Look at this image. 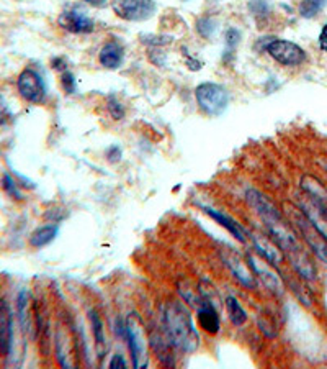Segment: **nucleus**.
<instances>
[{
	"label": "nucleus",
	"mask_w": 327,
	"mask_h": 369,
	"mask_svg": "<svg viewBox=\"0 0 327 369\" xmlns=\"http://www.w3.org/2000/svg\"><path fill=\"white\" fill-rule=\"evenodd\" d=\"M301 189L304 190L306 197H309L311 200L327 207V189L314 176H303V179H301Z\"/></svg>",
	"instance_id": "nucleus-16"
},
{
	"label": "nucleus",
	"mask_w": 327,
	"mask_h": 369,
	"mask_svg": "<svg viewBox=\"0 0 327 369\" xmlns=\"http://www.w3.org/2000/svg\"><path fill=\"white\" fill-rule=\"evenodd\" d=\"M203 212L206 215L211 217L213 220H216L219 225L224 226V229H226L229 234L234 236V238H237L239 241H241V243H244V241H245V231L242 230L241 225L236 224V222L231 219V217L224 215V214H221V212H218V210L209 209V207H203Z\"/></svg>",
	"instance_id": "nucleus-17"
},
{
	"label": "nucleus",
	"mask_w": 327,
	"mask_h": 369,
	"mask_svg": "<svg viewBox=\"0 0 327 369\" xmlns=\"http://www.w3.org/2000/svg\"><path fill=\"white\" fill-rule=\"evenodd\" d=\"M10 115L7 112V109H5V105L0 104V126H2L5 123V119H8Z\"/></svg>",
	"instance_id": "nucleus-34"
},
{
	"label": "nucleus",
	"mask_w": 327,
	"mask_h": 369,
	"mask_svg": "<svg viewBox=\"0 0 327 369\" xmlns=\"http://www.w3.org/2000/svg\"><path fill=\"white\" fill-rule=\"evenodd\" d=\"M17 87L20 95H22L27 102L39 104L44 100L46 89H44L43 79H41V75L37 73V71L33 69L22 71V74L18 75Z\"/></svg>",
	"instance_id": "nucleus-8"
},
{
	"label": "nucleus",
	"mask_w": 327,
	"mask_h": 369,
	"mask_svg": "<svg viewBox=\"0 0 327 369\" xmlns=\"http://www.w3.org/2000/svg\"><path fill=\"white\" fill-rule=\"evenodd\" d=\"M123 61V48L116 42L106 43L100 52V64L106 69L120 68Z\"/></svg>",
	"instance_id": "nucleus-18"
},
{
	"label": "nucleus",
	"mask_w": 327,
	"mask_h": 369,
	"mask_svg": "<svg viewBox=\"0 0 327 369\" xmlns=\"http://www.w3.org/2000/svg\"><path fill=\"white\" fill-rule=\"evenodd\" d=\"M90 322H92V332H94V338H95L97 355H99V358L101 360L106 353V338H105L104 322H101L99 313L94 310L90 312Z\"/></svg>",
	"instance_id": "nucleus-20"
},
{
	"label": "nucleus",
	"mask_w": 327,
	"mask_h": 369,
	"mask_svg": "<svg viewBox=\"0 0 327 369\" xmlns=\"http://www.w3.org/2000/svg\"><path fill=\"white\" fill-rule=\"evenodd\" d=\"M4 189L8 192L10 195L15 197V199H18L20 194H18V190H17V184H15V181L10 178L8 174H5L4 176Z\"/></svg>",
	"instance_id": "nucleus-28"
},
{
	"label": "nucleus",
	"mask_w": 327,
	"mask_h": 369,
	"mask_svg": "<svg viewBox=\"0 0 327 369\" xmlns=\"http://www.w3.org/2000/svg\"><path fill=\"white\" fill-rule=\"evenodd\" d=\"M239 40H241V35L236 28H229L226 32V47L229 48V52H234V48L237 47Z\"/></svg>",
	"instance_id": "nucleus-26"
},
{
	"label": "nucleus",
	"mask_w": 327,
	"mask_h": 369,
	"mask_svg": "<svg viewBox=\"0 0 327 369\" xmlns=\"http://www.w3.org/2000/svg\"><path fill=\"white\" fill-rule=\"evenodd\" d=\"M59 234L58 225H43L30 235V245L35 248H43L49 245Z\"/></svg>",
	"instance_id": "nucleus-21"
},
{
	"label": "nucleus",
	"mask_w": 327,
	"mask_h": 369,
	"mask_svg": "<svg viewBox=\"0 0 327 369\" xmlns=\"http://www.w3.org/2000/svg\"><path fill=\"white\" fill-rule=\"evenodd\" d=\"M221 256H223V261L226 262L229 270L233 271L234 277H236V279L241 282V284H244L245 287H249V289L255 287V274H254V271L250 270L249 262H245L242 258L233 250V248H229V250H223Z\"/></svg>",
	"instance_id": "nucleus-9"
},
{
	"label": "nucleus",
	"mask_w": 327,
	"mask_h": 369,
	"mask_svg": "<svg viewBox=\"0 0 327 369\" xmlns=\"http://www.w3.org/2000/svg\"><path fill=\"white\" fill-rule=\"evenodd\" d=\"M17 313H18L20 327H22L23 333L27 335V333H30V330H32V320H30V296L27 291H22L18 294Z\"/></svg>",
	"instance_id": "nucleus-22"
},
{
	"label": "nucleus",
	"mask_w": 327,
	"mask_h": 369,
	"mask_svg": "<svg viewBox=\"0 0 327 369\" xmlns=\"http://www.w3.org/2000/svg\"><path fill=\"white\" fill-rule=\"evenodd\" d=\"M63 87L68 94H73L75 90V79H74L73 74L68 73V71H66V73L63 74Z\"/></svg>",
	"instance_id": "nucleus-30"
},
{
	"label": "nucleus",
	"mask_w": 327,
	"mask_h": 369,
	"mask_svg": "<svg viewBox=\"0 0 327 369\" xmlns=\"http://www.w3.org/2000/svg\"><path fill=\"white\" fill-rule=\"evenodd\" d=\"M120 156H121V151H120L118 146H113V148L109 151V158H111V161H116L120 158Z\"/></svg>",
	"instance_id": "nucleus-33"
},
{
	"label": "nucleus",
	"mask_w": 327,
	"mask_h": 369,
	"mask_svg": "<svg viewBox=\"0 0 327 369\" xmlns=\"http://www.w3.org/2000/svg\"><path fill=\"white\" fill-rule=\"evenodd\" d=\"M247 262H249L250 270L254 271V274L259 276L260 279H262V282L267 286V289L270 292H273L275 296L283 294L285 284L278 272L275 271V266L272 265V262H269L260 255H255V253H249Z\"/></svg>",
	"instance_id": "nucleus-5"
},
{
	"label": "nucleus",
	"mask_w": 327,
	"mask_h": 369,
	"mask_svg": "<svg viewBox=\"0 0 327 369\" xmlns=\"http://www.w3.org/2000/svg\"><path fill=\"white\" fill-rule=\"evenodd\" d=\"M198 322H200V327L204 332L209 333V335H216L219 332V317H218V308L214 307L209 302H202L198 306Z\"/></svg>",
	"instance_id": "nucleus-14"
},
{
	"label": "nucleus",
	"mask_w": 327,
	"mask_h": 369,
	"mask_svg": "<svg viewBox=\"0 0 327 369\" xmlns=\"http://www.w3.org/2000/svg\"><path fill=\"white\" fill-rule=\"evenodd\" d=\"M195 97L200 107L206 115H221L228 107V92L223 85L204 83L195 90Z\"/></svg>",
	"instance_id": "nucleus-4"
},
{
	"label": "nucleus",
	"mask_w": 327,
	"mask_h": 369,
	"mask_svg": "<svg viewBox=\"0 0 327 369\" xmlns=\"http://www.w3.org/2000/svg\"><path fill=\"white\" fill-rule=\"evenodd\" d=\"M250 238L254 241L255 251H257L262 258H265L269 262H272L273 266H278L280 262H283L285 253L282 248L277 245V241L269 238V236L255 234V231L254 234H250Z\"/></svg>",
	"instance_id": "nucleus-11"
},
{
	"label": "nucleus",
	"mask_w": 327,
	"mask_h": 369,
	"mask_svg": "<svg viewBox=\"0 0 327 369\" xmlns=\"http://www.w3.org/2000/svg\"><path fill=\"white\" fill-rule=\"evenodd\" d=\"M13 322L7 304L0 302V355H8L12 348Z\"/></svg>",
	"instance_id": "nucleus-13"
},
{
	"label": "nucleus",
	"mask_w": 327,
	"mask_h": 369,
	"mask_svg": "<svg viewBox=\"0 0 327 369\" xmlns=\"http://www.w3.org/2000/svg\"><path fill=\"white\" fill-rule=\"evenodd\" d=\"M154 0H115L113 12L128 22H144L156 13Z\"/></svg>",
	"instance_id": "nucleus-6"
},
{
	"label": "nucleus",
	"mask_w": 327,
	"mask_h": 369,
	"mask_svg": "<svg viewBox=\"0 0 327 369\" xmlns=\"http://www.w3.org/2000/svg\"><path fill=\"white\" fill-rule=\"evenodd\" d=\"M265 49L275 61L283 66H300L306 61L304 49L296 43L286 42V40H272Z\"/></svg>",
	"instance_id": "nucleus-7"
},
{
	"label": "nucleus",
	"mask_w": 327,
	"mask_h": 369,
	"mask_svg": "<svg viewBox=\"0 0 327 369\" xmlns=\"http://www.w3.org/2000/svg\"><path fill=\"white\" fill-rule=\"evenodd\" d=\"M214 30H216V27H214V22L211 18L198 20V33H200L202 37L209 38L211 35H214Z\"/></svg>",
	"instance_id": "nucleus-25"
},
{
	"label": "nucleus",
	"mask_w": 327,
	"mask_h": 369,
	"mask_svg": "<svg viewBox=\"0 0 327 369\" xmlns=\"http://www.w3.org/2000/svg\"><path fill=\"white\" fill-rule=\"evenodd\" d=\"M300 209L304 212V215L311 220V224L323 234L324 238H327V207L306 197V200L301 202Z\"/></svg>",
	"instance_id": "nucleus-12"
},
{
	"label": "nucleus",
	"mask_w": 327,
	"mask_h": 369,
	"mask_svg": "<svg viewBox=\"0 0 327 369\" xmlns=\"http://www.w3.org/2000/svg\"><path fill=\"white\" fill-rule=\"evenodd\" d=\"M327 5V0H303L300 4V13L304 18H313Z\"/></svg>",
	"instance_id": "nucleus-24"
},
{
	"label": "nucleus",
	"mask_w": 327,
	"mask_h": 369,
	"mask_svg": "<svg viewBox=\"0 0 327 369\" xmlns=\"http://www.w3.org/2000/svg\"><path fill=\"white\" fill-rule=\"evenodd\" d=\"M151 346H152V350L156 351L159 361H162L166 366H173V355L171 353V346H172L171 341L168 340L166 341V338H164L161 333H152Z\"/></svg>",
	"instance_id": "nucleus-19"
},
{
	"label": "nucleus",
	"mask_w": 327,
	"mask_h": 369,
	"mask_svg": "<svg viewBox=\"0 0 327 369\" xmlns=\"http://www.w3.org/2000/svg\"><path fill=\"white\" fill-rule=\"evenodd\" d=\"M126 340L130 345L132 365L137 369L147 368L149 365V358H147V338L142 327L141 318L137 313H131L126 320Z\"/></svg>",
	"instance_id": "nucleus-3"
},
{
	"label": "nucleus",
	"mask_w": 327,
	"mask_h": 369,
	"mask_svg": "<svg viewBox=\"0 0 327 369\" xmlns=\"http://www.w3.org/2000/svg\"><path fill=\"white\" fill-rule=\"evenodd\" d=\"M226 310H228L229 320L233 322V325L241 327L245 322H247V313H245V310L241 307V304H239V301L236 299V297H233V296L228 297Z\"/></svg>",
	"instance_id": "nucleus-23"
},
{
	"label": "nucleus",
	"mask_w": 327,
	"mask_h": 369,
	"mask_svg": "<svg viewBox=\"0 0 327 369\" xmlns=\"http://www.w3.org/2000/svg\"><path fill=\"white\" fill-rule=\"evenodd\" d=\"M110 368L111 369H120V368L125 369L126 363H125V360H123V356L121 355H115L113 360L110 361Z\"/></svg>",
	"instance_id": "nucleus-31"
},
{
	"label": "nucleus",
	"mask_w": 327,
	"mask_h": 369,
	"mask_svg": "<svg viewBox=\"0 0 327 369\" xmlns=\"http://www.w3.org/2000/svg\"><path fill=\"white\" fill-rule=\"evenodd\" d=\"M84 2L90 4V5H95V7H101V5L105 4V0H84Z\"/></svg>",
	"instance_id": "nucleus-35"
},
{
	"label": "nucleus",
	"mask_w": 327,
	"mask_h": 369,
	"mask_svg": "<svg viewBox=\"0 0 327 369\" xmlns=\"http://www.w3.org/2000/svg\"><path fill=\"white\" fill-rule=\"evenodd\" d=\"M162 313L166 337L172 343V346L187 353L195 351L200 345V337H198L197 328L193 327L188 308L182 302L173 301L164 307Z\"/></svg>",
	"instance_id": "nucleus-1"
},
{
	"label": "nucleus",
	"mask_w": 327,
	"mask_h": 369,
	"mask_svg": "<svg viewBox=\"0 0 327 369\" xmlns=\"http://www.w3.org/2000/svg\"><path fill=\"white\" fill-rule=\"evenodd\" d=\"M291 287H295V294H298V297L301 299V302H303L304 306H311V296H309V292L306 291V287L303 286H300L298 282H291Z\"/></svg>",
	"instance_id": "nucleus-27"
},
{
	"label": "nucleus",
	"mask_w": 327,
	"mask_h": 369,
	"mask_svg": "<svg viewBox=\"0 0 327 369\" xmlns=\"http://www.w3.org/2000/svg\"><path fill=\"white\" fill-rule=\"evenodd\" d=\"M283 212L291 224H293L295 229L300 231V235L303 236L306 243H308L309 250L327 265V238H324L323 234L311 224V220L304 215V212L300 207L290 204V202H285Z\"/></svg>",
	"instance_id": "nucleus-2"
},
{
	"label": "nucleus",
	"mask_w": 327,
	"mask_h": 369,
	"mask_svg": "<svg viewBox=\"0 0 327 369\" xmlns=\"http://www.w3.org/2000/svg\"><path fill=\"white\" fill-rule=\"evenodd\" d=\"M59 25L64 30H68L70 33H90L94 32L95 25L94 20L87 17L84 12H80L79 8H70L66 10L59 15Z\"/></svg>",
	"instance_id": "nucleus-10"
},
{
	"label": "nucleus",
	"mask_w": 327,
	"mask_h": 369,
	"mask_svg": "<svg viewBox=\"0 0 327 369\" xmlns=\"http://www.w3.org/2000/svg\"><path fill=\"white\" fill-rule=\"evenodd\" d=\"M70 351H73V340L69 338V333L59 328L56 333V355H58V361L61 366L64 368H74V363L70 361Z\"/></svg>",
	"instance_id": "nucleus-15"
},
{
	"label": "nucleus",
	"mask_w": 327,
	"mask_h": 369,
	"mask_svg": "<svg viewBox=\"0 0 327 369\" xmlns=\"http://www.w3.org/2000/svg\"><path fill=\"white\" fill-rule=\"evenodd\" d=\"M109 109H110L111 115H113V119L120 120V119L123 117V107H121V104L113 97V95H111V97L109 99Z\"/></svg>",
	"instance_id": "nucleus-29"
},
{
	"label": "nucleus",
	"mask_w": 327,
	"mask_h": 369,
	"mask_svg": "<svg viewBox=\"0 0 327 369\" xmlns=\"http://www.w3.org/2000/svg\"><path fill=\"white\" fill-rule=\"evenodd\" d=\"M319 47L323 52H327V23L321 30V35H319Z\"/></svg>",
	"instance_id": "nucleus-32"
}]
</instances>
